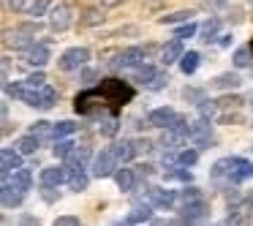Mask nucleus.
Instances as JSON below:
<instances>
[{
  "label": "nucleus",
  "mask_w": 253,
  "mask_h": 226,
  "mask_svg": "<svg viewBox=\"0 0 253 226\" xmlns=\"http://www.w3.org/2000/svg\"><path fill=\"white\" fill-rule=\"evenodd\" d=\"M131 98H133L131 85L123 82V79H117V77H112V79H104L98 88L79 93L77 101H74V106H77L79 115H93V112L101 109V106H109L112 112H117L120 106H126Z\"/></svg>",
  "instance_id": "nucleus-1"
},
{
  "label": "nucleus",
  "mask_w": 253,
  "mask_h": 226,
  "mask_svg": "<svg viewBox=\"0 0 253 226\" xmlns=\"http://www.w3.org/2000/svg\"><path fill=\"white\" fill-rule=\"evenodd\" d=\"M19 98H22L25 104L36 106V109H49V106H55V101H57V90L49 88V85L28 88V85L22 82V93H19Z\"/></svg>",
  "instance_id": "nucleus-2"
},
{
  "label": "nucleus",
  "mask_w": 253,
  "mask_h": 226,
  "mask_svg": "<svg viewBox=\"0 0 253 226\" xmlns=\"http://www.w3.org/2000/svg\"><path fill=\"white\" fill-rule=\"evenodd\" d=\"M36 30H39L36 25L14 28V30H8V33L3 36V44H6L8 49H28V46H33V44H36V39H33Z\"/></svg>",
  "instance_id": "nucleus-3"
},
{
  "label": "nucleus",
  "mask_w": 253,
  "mask_h": 226,
  "mask_svg": "<svg viewBox=\"0 0 253 226\" xmlns=\"http://www.w3.org/2000/svg\"><path fill=\"white\" fill-rule=\"evenodd\" d=\"M87 60H90V52L84 49V46H74V49L63 52L57 66H60V71H77V68H82Z\"/></svg>",
  "instance_id": "nucleus-4"
},
{
  "label": "nucleus",
  "mask_w": 253,
  "mask_h": 226,
  "mask_svg": "<svg viewBox=\"0 0 253 226\" xmlns=\"http://www.w3.org/2000/svg\"><path fill=\"white\" fill-rule=\"evenodd\" d=\"M226 177L231 182L248 180V177H253V164L245 158H226Z\"/></svg>",
  "instance_id": "nucleus-5"
},
{
  "label": "nucleus",
  "mask_w": 253,
  "mask_h": 226,
  "mask_svg": "<svg viewBox=\"0 0 253 226\" xmlns=\"http://www.w3.org/2000/svg\"><path fill=\"white\" fill-rule=\"evenodd\" d=\"M147 52H150V49H142V46H131V49H123L120 55H117V60L112 63V68H133V66H139V63H144Z\"/></svg>",
  "instance_id": "nucleus-6"
},
{
  "label": "nucleus",
  "mask_w": 253,
  "mask_h": 226,
  "mask_svg": "<svg viewBox=\"0 0 253 226\" xmlns=\"http://www.w3.org/2000/svg\"><path fill=\"white\" fill-rule=\"evenodd\" d=\"M115 169H117L115 153H112V150H101L93 161V175L95 177H109V175H115Z\"/></svg>",
  "instance_id": "nucleus-7"
},
{
  "label": "nucleus",
  "mask_w": 253,
  "mask_h": 226,
  "mask_svg": "<svg viewBox=\"0 0 253 226\" xmlns=\"http://www.w3.org/2000/svg\"><path fill=\"white\" fill-rule=\"evenodd\" d=\"M71 19H74L71 6L60 3V6H55V8L49 11V28H52V30H57V33H63V30L71 28Z\"/></svg>",
  "instance_id": "nucleus-8"
},
{
  "label": "nucleus",
  "mask_w": 253,
  "mask_h": 226,
  "mask_svg": "<svg viewBox=\"0 0 253 226\" xmlns=\"http://www.w3.org/2000/svg\"><path fill=\"white\" fill-rule=\"evenodd\" d=\"M25 63L33 68H44L49 63V46L46 44H33L25 49Z\"/></svg>",
  "instance_id": "nucleus-9"
},
{
  "label": "nucleus",
  "mask_w": 253,
  "mask_h": 226,
  "mask_svg": "<svg viewBox=\"0 0 253 226\" xmlns=\"http://www.w3.org/2000/svg\"><path fill=\"white\" fill-rule=\"evenodd\" d=\"M188 136H191L196 144H212L215 142L212 128H210L207 120H199V123H193V126H188Z\"/></svg>",
  "instance_id": "nucleus-10"
},
{
  "label": "nucleus",
  "mask_w": 253,
  "mask_h": 226,
  "mask_svg": "<svg viewBox=\"0 0 253 226\" xmlns=\"http://www.w3.org/2000/svg\"><path fill=\"white\" fill-rule=\"evenodd\" d=\"M174 117H177V112L171 109V106H158V109H153L147 115V120H150V126H155V128H169L171 123H174Z\"/></svg>",
  "instance_id": "nucleus-11"
},
{
  "label": "nucleus",
  "mask_w": 253,
  "mask_h": 226,
  "mask_svg": "<svg viewBox=\"0 0 253 226\" xmlns=\"http://www.w3.org/2000/svg\"><path fill=\"white\" fill-rule=\"evenodd\" d=\"M204 215H207V204H204V199H199V202H188L185 207H182V221H185L188 226L204 221Z\"/></svg>",
  "instance_id": "nucleus-12"
},
{
  "label": "nucleus",
  "mask_w": 253,
  "mask_h": 226,
  "mask_svg": "<svg viewBox=\"0 0 253 226\" xmlns=\"http://www.w3.org/2000/svg\"><path fill=\"white\" fill-rule=\"evenodd\" d=\"M177 202V193L174 191H166V188H150V204H155V207H174Z\"/></svg>",
  "instance_id": "nucleus-13"
},
{
  "label": "nucleus",
  "mask_w": 253,
  "mask_h": 226,
  "mask_svg": "<svg viewBox=\"0 0 253 226\" xmlns=\"http://www.w3.org/2000/svg\"><path fill=\"white\" fill-rule=\"evenodd\" d=\"M66 182V166H49V169L41 172V185L44 188H55Z\"/></svg>",
  "instance_id": "nucleus-14"
},
{
  "label": "nucleus",
  "mask_w": 253,
  "mask_h": 226,
  "mask_svg": "<svg viewBox=\"0 0 253 226\" xmlns=\"http://www.w3.org/2000/svg\"><path fill=\"white\" fill-rule=\"evenodd\" d=\"M109 150L115 153L117 161H131L133 155H136V142H133V139H123V142H115Z\"/></svg>",
  "instance_id": "nucleus-15"
},
{
  "label": "nucleus",
  "mask_w": 253,
  "mask_h": 226,
  "mask_svg": "<svg viewBox=\"0 0 253 226\" xmlns=\"http://www.w3.org/2000/svg\"><path fill=\"white\" fill-rule=\"evenodd\" d=\"M180 55H182V41L180 39H171L169 44L161 49V63H164V66H171V63L180 60Z\"/></svg>",
  "instance_id": "nucleus-16"
},
{
  "label": "nucleus",
  "mask_w": 253,
  "mask_h": 226,
  "mask_svg": "<svg viewBox=\"0 0 253 226\" xmlns=\"http://www.w3.org/2000/svg\"><path fill=\"white\" fill-rule=\"evenodd\" d=\"M248 207L245 204H237V207L229 210V215H226V226H251V218H248Z\"/></svg>",
  "instance_id": "nucleus-17"
},
{
  "label": "nucleus",
  "mask_w": 253,
  "mask_h": 226,
  "mask_svg": "<svg viewBox=\"0 0 253 226\" xmlns=\"http://www.w3.org/2000/svg\"><path fill=\"white\" fill-rule=\"evenodd\" d=\"M0 164L6 166L8 172L19 169V166H22V153H19V150H11V147H3L0 150Z\"/></svg>",
  "instance_id": "nucleus-18"
},
{
  "label": "nucleus",
  "mask_w": 253,
  "mask_h": 226,
  "mask_svg": "<svg viewBox=\"0 0 253 226\" xmlns=\"http://www.w3.org/2000/svg\"><path fill=\"white\" fill-rule=\"evenodd\" d=\"M30 182H33V175H30V169H14V175H11V188H17V191H30Z\"/></svg>",
  "instance_id": "nucleus-19"
},
{
  "label": "nucleus",
  "mask_w": 253,
  "mask_h": 226,
  "mask_svg": "<svg viewBox=\"0 0 253 226\" xmlns=\"http://www.w3.org/2000/svg\"><path fill=\"white\" fill-rule=\"evenodd\" d=\"M210 85H212L215 90H234V88H240V85H242V79L237 77V74L229 71V74H220V77H215Z\"/></svg>",
  "instance_id": "nucleus-20"
},
{
  "label": "nucleus",
  "mask_w": 253,
  "mask_h": 226,
  "mask_svg": "<svg viewBox=\"0 0 253 226\" xmlns=\"http://www.w3.org/2000/svg\"><path fill=\"white\" fill-rule=\"evenodd\" d=\"M115 180H117V188H120V191H133V185H136V172L120 169V172H115Z\"/></svg>",
  "instance_id": "nucleus-21"
},
{
  "label": "nucleus",
  "mask_w": 253,
  "mask_h": 226,
  "mask_svg": "<svg viewBox=\"0 0 253 226\" xmlns=\"http://www.w3.org/2000/svg\"><path fill=\"white\" fill-rule=\"evenodd\" d=\"M22 196L25 193L17 191V188H6V191L0 188V202L6 204V207H19V204H22Z\"/></svg>",
  "instance_id": "nucleus-22"
},
{
  "label": "nucleus",
  "mask_w": 253,
  "mask_h": 226,
  "mask_svg": "<svg viewBox=\"0 0 253 226\" xmlns=\"http://www.w3.org/2000/svg\"><path fill=\"white\" fill-rule=\"evenodd\" d=\"M77 131V123L74 120H60L52 126V139H63V136H71Z\"/></svg>",
  "instance_id": "nucleus-23"
},
{
  "label": "nucleus",
  "mask_w": 253,
  "mask_h": 226,
  "mask_svg": "<svg viewBox=\"0 0 253 226\" xmlns=\"http://www.w3.org/2000/svg\"><path fill=\"white\" fill-rule=\"evenodd\" d=\"M199 60H202V57H199V52H182L180 55V68H182V74H193L199 68Z\"/></svg>",
  "instance_id": "nucleus-24"
},
{
  "label": "nucleus",
  "mask_w": 253,
  "mask_h": 226,
  "mask_svg": "<svg viewBox=\"0 0 253 226\" xmlns=\"http://www.w3.org/2000/svg\"><path fill=\"white\" fill-rule=\"evenodd\" d=\"M153 74H155L153 66H147V63H139V66H133V82L147 85L150 79H153Z\"/></svg>",
  "instance_id": "nucleus-25"
},
{
  "label": "nucleus",
  "mask_w": 253,
  "mask_h": 226,
  "mask_svg": "<svg viewBox=\"0 0 253 226\" xmlns=\"http://www.w3.org/2000/svg\"><path fill=\"white\" fill-rule=\"evenodd\" d=\"M17 147H19V153L22 155H30V153H36L39 150V136H33V134H28V136H22L17 142Z\"/></svg>",
  "instance_id": "nucleus-26"
},
{
  "label": "nucleus",
  "mask_w": 253,
  "mask_h": 226,
  "mask_svg": "<svg viewBox=\"0 0 253 226\" xmlns=\"http://www.w3.org/2000/svg\"><path fill=\"white\" fill-rule=\"evenodd\" d=\"M191 17H196L193 11H174V14H166V17H161L158 22L161 25H177V22H188Z\"/></svg>",
  "instance_id": "nucleus-27"
},
{
  "label": "nucleus",
  "mask_w": 253,
  "mask_h": 226,
  "mask_svg": "<svg viewBox=\"0 0 253 226\" xmlns=\"http://www.w3.org/2000/svg\"><path fill=\"white\" fill-rule=\"evenodd\" d=\"M150 218H153V210H150L147 204H144V207H133L131 215H128L131 224H144V221H150Z\"/></svg>",
  "instance_id": "nucleus-28"
},
{
  "label": "nucleus",
  "mask_w": 253,
  "mask_h": 226,
  "mask_svg": "<svg viewBox=\"0 0 253 226\" xmlns=\"http://www.w3.org/2000/svg\"><path fill=\"white\" fill-rule=\"evenodd\" d=\"M218 28H220V22H218V19H207V22H204L202 25V28H199V30H202V41H210V39H215V33H218Z\"/></svg>",
  "instance_id": "nucleus-29"
},
{
  "label": "nucleus",
  "mask_w": 253,
  "mask_h": 226,
  "mask_svg": "<svg viewBox=\"0 0 253 226\" xmlns=\"http://www.w3.org/2000/svg\"><path fill=\"white\" fill-rule=\"evenodd\" d=\"M49 6H52V0H33V6L28 8V14L30 17H44L49 11Z\"/></svg>",
  "instance_id": "nucleus-30"
},
{
  "label": "nucleus",
  "mask_w": 253,
  "mask_h": 226,
  "mask_svg": "<svg viewBox=\"0 0 253 226\" xmlns=\"http://www.w3.org/2000/svg\"><path fill=\"white\" fill-rule=\"evenodd\" d=\"M87 28H93V25H101L104 22V14H101V8H87L84 11V19H82Z\"/></svg>",
  "instance_id": "nucleus-31"
},
{
  "label": "nucleus",
  "mask_w": 253,
  "mask_h": 226,
  "mask_svg": "<svg viewBox=\"0 0 253 226\" xmlns=\"http://www.w3.org/2000/svg\"><path fill=\"white\" fill-rule=\"evenodd\" d=\"M169 82H171L169 74H158V71H155V74H153V79L147 82V88H150V90H164Z\"/></svg>",
  "instance_id": "nucleus-32"
},
{
  "label": "nucleus",
  "mask_w": 253,
  "mask_h": 226,
  "mask_svg": "<svg viewBox=\"0 0 253 226\" xmlns=\"http://www.w3.org/2000/svg\"><path fill=\"white\" fill-rule=\"evenodd\" d=\"M234 66H237V68L251 66V49H248V46H242V49L234 52Z\"/></svg>",
  "instance_id": "nucleus-33"
},
{
  "label": "nucleus",
  "mask_w": 253,
  "mask_h": 226,
  "mask_svg": "<svg viewBox=\"0 0 253 226\" xmlns=\"http://www.w3.org/2000/svg\"><path fill=\"white\" fill-rule=\"evenodd\" d=\"M196 30H199V28H196V25L191 22V19H188V22L182 25V28H177L174 39H180V41H182V39H193V36H196Z\"/></svg>",
  "instance_id": "nucleus-34"
},
{
  "label": "nucleus",
  "mask_w": 253,
  "mask_h": 226,
  "mask_svg": "<svg viewBox=\"0 0 253 226\" xmlns=\"http://www.w3.org/2000/svg\"><path fill=\"white\" fill-rule=\"evenodd\" d=\"M117 128H120L117 117H109V120H104V123H101V134H104V136H115V134H117Z\"/></svg>",
  "instance_id": "nucleus-35"
},
{
  "label": "nucleus",
  "mask_w": 253,
  "mask_h": 226,
  "mask_svg": "<svg viewBox=\"0 0 253 226\" xmlns=\"http://www.w3.org/2000/svg\"><path fill=\"white\" fill-rule=\"evenodd\" d=\"M71 150H74V142H68V139H57V144H55V155H57V158H66Z\"/></svg>",
  "instance_id": "nucleus-36"
},
{
  "label": "nucleus",
  "mask_w": 253,
  "mask_h": 226,
  "mask_svg": "<svg viewBox=\"0 0 253 226\" xmlns=\"http://www.w3.org/2000/svg\"><path fill=\"white\" fill-rule=\"evenodd\" d=\"M199 112H202V117L207 120V117H212L215 112H218V104H215V101H202V104H199Z\"/></svg>",
  "instance_id": "nucleus-37"
},
{
  "label": "nucleus",
  "mask_w": 253,
  "mask_h": 226,
  "mask_svg": "<svg viewBox=\"0 0 253 226\" xmlns=\"http://www.w3.org/2000/svg\"><path fill=\"white\" fill-rule=\"evenodd\" d=\"M30 134H33V136H52V123H44V120L36 123Z\"/></svg>",
  "instance_id": "nucleus-38"
},
{
  "label": "nucleus",
  "mask_w": 253,
  "mask_h": 226,
  "mask_svg": "<svg viewBox=\"0 0 253 226\" xmlns=\"http://www.w3.org/2000/svg\"><path fill=\"white\" fill-rule=\"evenodd\" d=\"M180 199L182 202H199V199H202V191H199V188H185V191L180 193Z\"/></svg>",
  "instance_id": "nucleus-39"
},
{
  "label": "nucleus",
  "mask_w": 253,
  "mask_h": 226,
  "mask_svg": "<svg viewBox=\"0 0 253 226\" xmlns=\"http://www.w3.org/2000/svg\"><path fill=\"white\" fill-rule=\"evenodd\" d=\"M25 85H28V88H41V85H46V77L41 71H36V74H30V77L25 79Z\"/></svg>",
  "instance_id": "nucleus-40"
},
{
  "label": "nucleus",
  "mask_w": 253,
  "mask_h": 226,
  "mask_svg": "<svg viewBox=\"0 0 253 226\" xmlns=\"http://www.w3.org/2000/svg\"><path fill=\"white\" fill-rule=\"evenodd\" d=\"M196 158H199L196 150H182V153H180V164H185V166H193V164H196Z\"/></svg>",
  "instance_id": "nucleus-41"
},
{
  "label": "nucleus",
  "mask_w": 253,
  "mask_h": 226,
  "mask_svg": "<svg viewBox=\"0 0 253 226\" xmlns=\"http://www.w3.org/2000/svg\"><path fill=\"white\" fill-rule=\"evenodd\" d=\"M3 90H6L11 98H19V93H22V82H3Z\"/></svg>",
  "instance_id": "nucleus-42"
},
{
  "label": "nucleus",
  "mask_w": 253,
  "mask_h": 226,
  "mask_svg": "<svg viewBox=\"0 0 253 226\" xmlns=\"http://www.w3.org/2000/svg\"><path fill=\"white\" fill-rule=\"evenodd\" d=\"M55 226H79V218L77 215H60V218L55 221Z\"/></svg>",
  "instance_id": "nucleus-43"
},
{
  "label": "nucleus",
  "mask_w": 253,
  "mask_h": 226,
  "mask_svg": "<svg viewBox=\"0 0 253 226\" xmlns=\"http://www.w3.org/2000/svg\"><path fill=\"white\" fill-rule=\"evenodd\" d=\"M3 3H6L11 11H22V8L28 6V0H3Z\"/></svg>",
  "instance_id": "nucleus-44"
},
{
  "label": "nucleus",
  "mask_w": 253,
  "mask_h": 226,
  "mask_svg": "<svg viewBox=\"0 0 253 226\" xmlns=\"http://www.w3.org/2000/svg\"><path fill=\"white\" fill-rule=\"evenodd\" d=\"M153 226H188L182 218H177V221H153Z\"/></svg>",
  "instance_id": "nucleus-45"
},
{
  "label": "nucleus",
  "mask_w": 253,
  "mask_h": 226,
  "mask_svg": "<svg viewBox=\"0 0 253 226\" xmlns=\"http://www.w3.org/2000/svg\"><path fill=\"white\" fill-rule=\"evenodd\" d=\"M8 68H11V60L0 55V77H6V74H8Z\"/></svg>",
  "instance_id": "nucleus-46"
},
{
  "label": "nucleus",
  "mask_w": 253,
  "mask_h": 226,
  "mask_svg": "<svg viewBox=\"0 0 253 226\" xmlns=\"http://www.w3.org/2000/svg\"><path fill=\"white\" fill-rule=\"evenodd\" d=\"M166 177H177V180H191V175H188V172H182V169H174V172H169Z\"/></svg>",
  "instance_id": "nucleus-47"
},
{
  "label": "nucleus",
  "mask_w": 253,
  "mask_h": 226,
  "mask_svg": "<svg viewBox=\"0 0 253 226\" xmlns=\"http://www.w3.org/2000/svg\"><path fill=\"white\" fill-rule=\"evenodd\" d=\"M123 0H101V6L104 8H115V6H120Z\"/></svg>",
  "instance_id": "nucleus-48"
},
{
  "label": "nucleus",
  "mask_w": 253,
  "mask_h": 226,
  "mask_svg": "<svg viewBox=\"0 0 253 226\" xmlns=\"http://www.w3.org/2000/svg\"><path fill=\"white\" fill-rule=\"evenodd\" d=\"M231 44V36H220V46H229Z\"/></svg>",
  "instance_id": "nucleus-49"
},
{
  "label": "nucleus",
  "mask_w": 253,
  "mask_h": 226,
  "mask_svg": "<svg viewBox=\"0 0 253 226\" xmlns=\"http://www.w3.org/2000/svg\"><path fill=\"white\" fill-rule=\"evenodd\" d=\"M115 226H133V224H131V221H117Z\"/></svg>",
  "instance_id": "nucleus-50"
},
{
  "label": "nucleus",
  "mask_w": 253,
  "mask_h": 226,
  "mask_svg": "<svg viewBox=\"0 0 253 226\" xmlns=\"http://www.w3.org/2000/svg\"><path fill=\"white\" fill-rule=\"evenodd\" d=\"M248 49H251V55H253V41H251V46H248Z\"/></svg>",
  "instance_id": "nucleus-51"
},
{
  "label": "nucleus",
  "mask_w": 253,
  "mask_h": 226,
  "mask_svg": "<svg viewBox=\"0 0 253 226\" xmlns=\"http://www.w3.org/2000/svg\"><path fill=\"white\" fill-rule=\"evenodd\" d=\"M251 104H253V95H251Z\"/></svg>",
  "instance_id": "nucleus-52"
},
{
  "label": "nucleus",
  "mask_w": 253,
  "mask_h": 226,
  "mask_svg": "<svg viewBox=\"0 0 253 226\" xmlns=\"http://www.w3.org/2000/svg\"><path fill=\"white\" fill-rule=\"evenodd\" d=\"M251 3H253V0H251Z\"/></svg>",
  "instance_id": "nucleus-53"
}]
</instances>
